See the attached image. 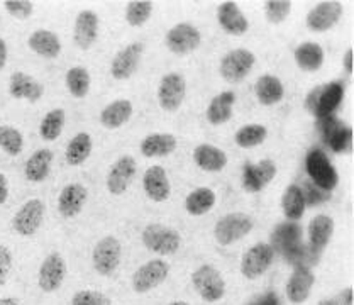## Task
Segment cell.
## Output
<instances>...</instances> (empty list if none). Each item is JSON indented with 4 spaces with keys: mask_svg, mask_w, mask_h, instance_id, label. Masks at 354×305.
Wrapping results in <instances>:
<instances>
[{
    "mask_svg": "<svg viewBox=\"0 0 354 305\" xmlns=\"http://www.w3.org/2000/svg\"><path fill=\"white\" fill-rule=\"evenodd\" d=\"M153 12V3L148 0H133L127 3L126 9V21L133 28H141L146 24Z\"/></svg>",
    "mask_w": 354,
    "mask_h": 305,
    "instance_id": "39",
    "label": "cell"
},
{
    "mask_svg": "<svg viewBox=\"0 0 354 305\" xmlns=\"http://www.w3.org/2000/svg\"><path fill=\"white\" fill-rule=\"evenodd\" d=\"M271 305H274V304H271Z\"/></svg>",
    "mask_w": 354,
    "mask_h": 305,
    "instance_id": "52",
    "label": "cell"
},
{
    "mask_svg": "<svg viewBox=\"0 0 354 305\" xmlns=\"http://www.w3.org/2000/svg\"><path fill=\"white\" fill-rule=\"evenodd\" d=\"M281 210L288 221H300L305 212V195L302 188L288 185L281 195Z\"/></svg>",
    "mask_w": 354,
    "mask_h": 305,
    "instance_id": "34",
    "label": "cell"
},
{
    "mask_svg": "<svg viewBox=\"0 0 354 305\" xmlns=\"http://www.w3.org/2000/svg\"><path fill=\"white\" fill-rule=\"evenodd\" d=\"M53 165V151L48 148H41L37 151L32 153V156L29 158L28 163H26L24 175L29 182L39 183L43 180L48 178L51 172Z\"/></svg>",
    "mask_w": 354,
    "mask_h": 305,
    "instance_id": "28",
    "label": "cell"
},
{
    "mask_svg": "<svg viewBox=\"0 0 354 305\" xmlns=\"http://www.w3.org/2000/svg\"><path fill=\"white\" fill-rule=\"evenodd\" d=\"M142 188L153 202L167 201L171 194V185H169V178L165 168L160 165H153L146 169L145 176H142Z\"/></svg>",
    "mask_w": 354,
    "mask_h": 305,
    "instance_id": "17",
    "label": "cell"
},
{
    "mask_svg": "<svg viewBox=\"0 0 354 305\" xmlns=\"http://www.w3.org/2000/svg\"><path fill=\"white\" fill-rule=\"evenodd\" d=\"M133 112L134 107L131 100H114L100 112V124L105 129H118V127L124 126L131 119Z\"/></svg>",
    "mask_w": 354,
    "mask_h": 305,
    "instance_id": "27",
    "label": "cell"
},
{
    "mask_svg": "<svg viewBox=\"0 0 354 305\" xmlns=\"http://www.w3.org/2000/svg\"><path fill=\"white\" fill-rule=\"evenodd\" d=\"M138 172V165L136 160L129 154H124L120 156L111 169H109L107 175V188L112 195H122L127 190L136 176Z\"/></svg>",
    "mask_w": 354,
    "mask_h": 305,
    "instance_id": "14",
    "label": "cell"
},
{
    "mask_svg": "<svg viewBox=\"0 0 354 305\" xmlns=\"http://www.w3.org/2000/svg\"><path fill=\"white\" fill-rule=\"evenodd\" d=\"M273 261V248L268 243H256L241 259V273L248 280H256L265 275Z\"/></svg>",
    "mask_w": 354,
    "mask_h": 305,
    "instance_id": "7",
    "label": "cell"
},
{
    "mask_svg": "<svg viewBox=\"0 0 354 305\" xmlns=\"http://www.w3.org/2000/svg\"><path fill=\"white\" fill-rule=\"evenodd\" d=\"M66 120V112L63 109H53L44 115V119L41 120L39 126V134L44 141L51 142L56 141L63 133V127H65Z\"/></svg>",
    "mask_w": 354,
    "mask_h": 305,
    "instance_id": "36",
    "label": "cell"
},
{
    "mask_svg": "<svg viewBox=\"0 0 354 305\" xmlns=\"http://www.w3.org/2000/svg\"><path fill=\"white\" fill-rule=\"evenodd\" d=\"M71 305H112L105 293L95 290H80L71 297Z\"/></svg>",
    "mask_w": 354,
    "mask_h": 305,
    "instance_id": "42",
    "label": "cell"
},
{
    "mask_svg": "<svg viewBox=\"0 0 354 305\" xmlns=\"http://www.w3.org/2000/svg\"><path fill=\"white\" fill-rule=\"evenodd\" d=\"M253 225L254 222L248 214L232 212L217 221L216 228H214V236L221 246H229L250 234L253 231Z\"/></svg>",
    "mask_w": 354,
    "mask_h": 305,
    "instance_id": "2",
    "label": "cell"
},
{
    "mask_svg": "<svg viewBox=\"0 0 354 305\" xmlns=\"http://www.w3.org/2000/svg\"><path fill=\"white\" fill-rule=\"evenodd\" d=\"M120 256H122V244L118 237L105 236L95 244L92 253L93 268L102 277H111L120 265Z\"/></svg>",
    "mask_w": 354,
    "mask_h": 305,
    "instance_id": "5",
    "label": "cell"
},
{
    "mask_svg": "<svg viewBox=\"0 0 354 305\" xmlns=\"http://www.w3.org/2000/svg\"><path fill=\"white\" fill-rule=\"evenodd\" d=\"M277 176V165L273 160H261L259 163H248L243 172V187L246 192L256 194L263 190Z\"/></svg>",
    "mask_w": 354,
    "mask_h": 305,
    "instance_id": "16",
    "label": "cell"
},
{
    "mask_svg": "<svg viewBox=\"0 0 354 305\" xmlns=\"http://www.w3.org/2000/svg\"><path fill=\"white\" fill-rule=\"evenodd\" d=\"M216 192L209 187L195 188L185 198V209L190 216H203L216 205Z\"/></svg>",
    "mask_w": 354,
    "mask_h": 305,
    "instance_id": "33",
    "label": "cell"
},
{
    "mask_svg": "<svg viewBox=\"0 0 354 305\" xmlns=\"http://www.w3.org/2000/svg\"><path fill=\"white\" fill-rule=\"evenodd\" d=\"M3 7H6V10L10 16L16 19L31 17L34 10L32 2H28V0H6V2H3Z\"/></svg>",
    "mask_w": 354,
    "mask_h": 305,
    "instance_id": "43",
    "label": "cell"
},
{
    "mask_svg": "<svg viewBox=\"0 0 354 305\" xmlns=\"http://www.w3.org/2000/svg\"><path fill=\"white\" fill-rule=\"evenodd\" d=\"M254 93L258 97V102H261L263 105H274L283 99L285 89L280 78L273 77V75H263L256 82Z\"/></svg>",
    "mask_w": 354,
    "mask_h": 305,
    "instance_id": "30",
    "label": "cell"
},
{
    "mask_svg": "<svg viewBox=\"0 0 354 305\" xmlns=\"http://www.w3.org/2000/svg\"><path fill=\"white\" fill-rule=\"evenodd\" d=\"M12 263H14L12 251H10L7 246H3V244H0V287L6 285L10 270H12Z\"/></svg>",
    "mask_w": 354,
    "mask_h": 305,
    "instance_id": "44",
    "label": "cell"
},
{
    "mask_svg": "<svg viewBox=\"0 0 354 305\" xmlns=\"http://www.w3.org/2000/svg\"><path fill=\"white\" fill-rule=\"evenodd\" d=\"M307 169L308 175L312 176V180H314L319 187L329 188V190L336 187L337 173L322 151H312L308 154Z\"/></svg>",
    "mask_w": 354,
    "mask_h": 305,
    "instance_id": "18",
    "label": "cell"
},
{
    "mask_svg": "<svg viewBox=\"0 0 354 305\" xmlns=\"http://www.w3.org/2000/svg\"><path fill=\"white\" fill-rule=\"evenodd\" d=\"M86 197H88V190H86L85 185H82V183H68L58 197L59 214L66 219L78 216L84 209Z\"/></svg>",
    "mask_w": 354,
    "mask_h": 305,
    "instance_id": "19",
    "label": "cell"
},
{
    "mask_svg": "<svg viewBox=\"0 0 354 305\" xmlns=\"http://www.w3.org/2000/svg\"><path fill=\"white\" fill-rule=\"evenodd\" d=\"M236 102V93L232 90H225L221 92L219 95L214 97L210 100L209 107H207V120H209L212 126H221L225 124L229 119L232 118V105Z\"/></svg>",
    "mask_w": 354,
    "mask_h": 305,
    "instance_id": "26",
    "label": "cell"
},
{
    "mask_svg": "<svg viewBox=\"0 0 354 305\" xmlns=\"http://www.w3.org/2000/svg\"><path fill=\"white\" fill-rule=\"evenodd\" d=\"M334 232V219L326 214H317L308 225V237L315 248H326Z\"/></svg>",
    "mask_w": 354,
    "mask_h": 305,
    "instance_id": "35",
    "label": "cell"
},
{
    "mask_svg": "<svg viewBox=\"0 0 354 305\" xmlns=\"http://www.w3.org/2000/svg\"><path fill=\"white\" fill-rule=\"evenodd\" d=\"M165 43H167L168 50L175 55H188L201 46L202 34L194 24L180 22L167 33Z\"/></svg>",
    "mask_w": 354,
    "mask_h": 305,
    "instance_id": "9",
    "label": "cell"
},
{
    "mask_svg": "<svg viewBox=\"0 0 354 305\" xmlns=\"http://www.w3.org/2000/svg\"><path fill=\"white\" fill-rule=\"evenodd\" d=\"M66 277V261L59 253H51L39 266L37 285L43 292L53 293L63 285Z\"/></svg>",
    "mask_w": 354,
    "mask_h": 305,
    "instance_id": "12",
    "label": "cell"
},
{
    "mask_svg": "<svg viewBox=\"0 0 354 305\" xmlns=\"http://www.w3.org/2000/svg\"><path fill=\"white\" fill-rule=\"evenodd\" d=\"M337 305H353V288L348 287L334 297Z\"/></svg>",
    "mask_w": 354,
    "mask_h": 305,
    "instance_id": "45",
    "label": "cell"
},
{
    "mask_svg": "<svg viewBox=\"0 0 354 305\" xmlns=\"http://www.w3.org/2000/svg\"><path fill=\"white\" fill-rule=\"evenodd\" d=\"M44 217V203L39 198H31L22 203L12 219V228L19 236L31 237L39 231Z\"/></svg>",
    "mask_w": 354,
    "mask_h": 305,
    "instance_id": "10",
    "label": "cell"
},
{
    "mask_svg": "<svg viewBox=\"0 0 354 305\" xmlns=\"http://www.w3.org/2000/svg\"><path fill=\"white\" fill-rule=\"evenodd\" d=\"M192 284L205 302H217L225 293V281L212 265H202L192 273Z\"/></svg>",
    "mask_w": 354,
    "mask_h": 305,
    "instance_id": "4",
    "label": "cell"
},
{
    "mask_svg": "<svg viewBox=\"0 0 354 305\" xmlns=\"http://www.w3.org/2000/svg\"><path fill=\"white\" fill-rule=\"evenodd\" d=\"M295 62L304 71H317L324 65V50L319 43L305 41L295 48Z\"/></svg>",
    "mask_w": 354,
    "mask_h": 305,
    "instance_id": "31",
    "label": "cell"
},
{
    "mask_svg": "<svg viewBox=\"0 0 354 305\" xmlns=\"http://www.w3.org/2000/svg\"><path fill=\"white\" fill-rule=\"evenodd\" d=\"M342 63H344V70L348 71V73H353V68H354V51H353V48H349V50L346 51Z\"/></svg>",
    "mask_w": 354,
    "mask_h": 305,
    "instance_id": "47",
    "label": "cell"
},
{
    "mask_svg": "<svg viewBox=\"0 0 354 305\" xmlns=\"http://www.w3.org/2000/svg\"><path fill=\"white\" fill-rule=\"evenodd\" d=\"M7 198H9V182H7V176L0 173V205H3Z\"/></svg>",
    "mask_w": 354,
    "mask_h": 305,
    "instance_id": "46",
    "label": "cell"
},
{
    "mask_svg": "<svg viewBox=\"0 0 354 305\" xmlns=\"http://www.w3.org/2000/svg\"><path fill=\"white\" fill-rule=\"evenodd\" d=\"M169 275V265L165 259H149L139 266L133 275V288L138 293H148L149 290L160 287Z\"/></svg>",
    "mask_w": 354,
    "mask_h": 305,
    "instance_id": "8",
    "label": "cell"
},
{
    "mask_svg": "<svg viewBox=\"0 0 354 305\" xmlns=\"http://www.w3.org/2000/svg\"><path fill=\"white\" fill-rule=\"evenodd\" d=\"M0 148L9 156H17L24 148V138L21 131L12 126H0Z\"/></svg>",
    "mask_w": 354,
    "mask_h": 305,
    "instance_id": "40",
    "label": "cell"
},
{
    "mask_svg": "<svg viewBox=\"0 0 354 305\" xmlns=\"http://www.w3.org/2000/svg\"><path fill=\"white\" fill-rule=\"evenodd\" d=\"M317 305H337V302L334 299H324Z\"/></svg>",
    "mask_w": 354,
    "mask_h": 305,
    "instance_id": "50",
    "label": "cell"
},
{
    "mask_svg": "<svg viewBox=\"0 0 354 305\" xmlns=\"http://www.w3.org/2000/svg\"><path fill=\"white\" fill-rule=\"evenodd\" d=\"M66 86L75 99H84L90 90V73L84 66H73L66 71Z\"/></svg>",
    "mask_w": 354,
    "mask_h": 305,
    "instance_id": "37",
    "label": "cell"
},
{
    "mask_svg": "<svg viewBox=\"0 0 354 305\" xmlns=\"http://www.w3.org/2000/svg\"><path fill=\"white\" fill-rule=\"evenodd\" d=\"M342 16V3L334 2V0H327V2H321L308 10L307 19V28L312 33H326L333 29L337 24L339 19Z\"/></svg>",
    "mask_w": 354,
    "mask_h": 305,
    "instance_id": "13",
    "label": "cell"
},
{
    "mask_svg": "<svg viewBox=\"0 0 354 305\" xmlns=\"http://www.w3.org/2000/svg\"><path fill=\"white\" fill-rule=\"evenodd\" d=\"M6 63H7V43L6 39L0 37V70L6 66Z\"/></svg>",
    "mask_w": 354,
    "mask_h": 305,
    "instance_id": "48",
    "label": "cell"
},
{
    "mask_svg": "<svg viewBox=\"0 0 354 305\" xmlns=\"http://www.w3.org/2000/svg\"><path fill=\"white\" fill-rule=\"evenodd\" d=\"M254 62L256 56L250 50H244V48L232 50L222 56L219 73L229 84H237V82L244 80L250 75V71L254 66Z\"/></svg>",
    "mask_w": 354,
    "mask_h": 305,
    "instance_id": "6",
    "label": "cell"
},
{
    "mask_svg": "<svg viewBox=\"0 0 354 305\" xmlns=\"http://www.w3.org/2000/svg\"><path fill=\"white\" fill-rule=\"evenodd\" d=\"M217 21H219L221 28L232 36H243L250 29V22L241 12L236 2L221 3L219 9H217Z\"/></svg>",
    "mask_w": 354,
    "mask_h": 305,
    "instance_id": "23",
    "label": "cell"
},
{
    "mask_svg": "<svg viewBox=\"0 0 354 305\" xmlns=\"http://www.w3.org/2000/svg\"><path fill=\"white\" fill-rule=\"evenodd\" d=\"M0 305H19V300L14 297H3V299H0Z\"/></svg>",
    "mask_w": 354,
    "mask_h": 305,
    "instance_id": "49",
    "label": "cell"
},
{
    "mask_svg": "<svg viewBox=\"0 0 354 305\" xmlns=\"http://www.w3.org/2000/svg\"><path fill=\"white\" fill-rule=\"evenodd\" d=\"M342 97H344V89L337 82L326 86H315L305 100V107L308 112L319 115V118H326L330 112H334L341 104Z\"/></svg>",
    "mask_w": 354,
    "mask_h": 305,
    "instance_id": "3",
    "label": "cell"
},
{
    "mask_svg": "<svg viewBox=\"0 0 354 305\" xmlns=\"http://www.w3.org/2000/svg\"><path fill=\"white\" fill-rule=\"evenodd\" d=\"M99 34V16L93 10H82L75 21L73 39L78 48L88 50L95 43Z\"/></svg>",
    "mask_w": 354,
    "mask_h": 305,
    "instance_id": "20",
    "label": "cell"
},
{
    "mask_svg": "<svg viewBox=\"0 0 354 305\" xmlns=\"http://www.w3.org/2000/svg\"><path fill=\"white\" fill-rule=\"evenodd\" d=\"M141 154L146 158H163L175 153L176 138L168 133H154L146 136L139 145Z\"/></svg>",
    "mask_w": 354,
    "mask_h": 305,
    "instance_id": "24",
    "label": "cell"
},
{
    "mask_svg": "<svg viewBox=\"0 0 354 305\" xmlns=\"http://www.w3.org/2000/svg\"><path fill=\"white\" fill-rule=\"evenodd\" d=\"M28 44L36 55L48 59L58 58L59 53H62V41H59V37L55 33L48 31V29H37V31H34L29 36Z\"/></svg>",
    "mask_w": 354,
    "mask_h": 305,
    "instance_id": "25",
    "label": "cell"
},
{
    "mask_svg": "<svg viewBox=\"0 0 354 305\" xmlns=\"http://www.w3.org/2000/svg\"><path fill=\"white\" fill-rule=\"evenodd\" d=\"M266 138H268V129L261 124H246L234 136L236 145L239 148H254L265 142Z\"/></svg>",
    "mask_w": 354,
    "mask_h": 305,
    "instance_id": "38",
    "label": "cell"
},
{
    "mask_svg": "<svg viewBox=\"0 0 354 305\" xmlns=\"http://www.w3.org/2000/svg\"><path fill=\"white\" fill-rule=\"evenodd\" d=\"M145 44L142 43H131L126 48H122L118 55L114 56L111 63V75L115 80H127L133 77V73L141 62Z\"/></svg>",
    "mask_w": 354,
    "mask_h": 305,
    "instance_id": "15",
    "label": "cell"
},
{
    "mask_svg": "<svg viewBox=\"0 0 354 305\" xmlns=\"http://www.w3.org/2000/svg\"><path fill=\"white\" fill-rule=\"evenodd\" d=\"M265 10L271 24H280L290 16L292 2H288V0H268L265 3Z\"/></svg>",
    "mask_w": 354,
    "mask_h": 305,
    "instance_id": "41",
    "label": "cell"
},
{
    "mask_svg": "<svg viewBox=\"0 0 354 305\" xmlns=\"http://www.w3.org/2000/svg\"><path fill=\"white\" fill-rule=\"evenodd\" d=\"M314 273L305 266H299L293 270L292 277L288 278V284L285 292H287V299L292 304H304L305 300L310 297V290L314 287Z\"/></svg>",
    "mask_w": 354,
    "mask_h": 305,
    "instance_id": "21",
    "label": "cell"
},
{
    "mask_svg": "<svg viewBox=\"0 0 354 305\" xmlns=\"http://www.w3.org/2000/svg\"><path fill=\"white\" fill-rule=\"evenodd\" d=\"M142 244L156 255H175L182 246V237L175 229L163 224H148L142 229Z\"/></svg>",
    "mask_w": 354,
    "mask_h": 305,
    "instance_id": "1",
    "label": "cell"
},
{
    "mask_svg": "<svg viewBox=\"0 0 354 305\" xmlns=\"http://www.w3.org/2000/svg\"><path fill=\"white\" fill-rule=\"evenodd\" d=\"M194 161L205 172H221L227 165V154L212 145H198L194 149Z\"/></svg>",
    "mask_w": 354,
    "mask_h": 305,
    "instance_id": "29",
    "label": "cell"
},
{
    "mask_svg": "<svg viewBox=\"0 0 354 305\" xmlns=\"http://www.w3.org/2000/svg\"><path fill=\"white\" fill-rule=\"evenodd\" d=\"M9 93L14 99L37 102L43 97L44 86L36 78L29 77V75L22 73V71H16L9 78Z\"/></svg>",
    "mask_w": 354,
    "mask_h": 305,
    "instance_id": "22",
    "label": "cell"
},
{
    "mask_svg": "<svg viewBox=\"0 0 354 305\" xmlns=\"http://www.w3.org/2000/svg\"><path fill=\"white\" fill-rule=\"evenodd\" d=\"M92 136L88 133H78L77 136H73L70 142H68L66 148V163L70 167H80L84 165L86 160H88L90 153H92Z\"/></svg>",
    "mask_w": 354,
    "mask_h": 305,
    "instance_id": "32",
    "label": "cell"
},
{
    "mask_svg": "<svg viewBox=\"0 0 354 305\" xmlns=\"http://www.w3.org/2000/svg\"><path fill=\"white\" fill-rule=\"evenodd\" d=\"M187 93V82L180 73H168L158 86V102L168 112L178 111Z\"/></svg>",
    "mask_w": 354,
    "mask_h": 305,
    "instance_id": "11",
    "label": "cell"
},
{
    "mask_svg": "<svg viewBox=\"0 0 354 305\" xmlns=\"http://www.w3.org/2000/svg\"><path fill=\"white\" fill-rule=\"evenodd\" d=\"M168 305H188V304L183 302V300H176V302H171V304H168Z\"/></svg>",
    "mask_w": 354,
    "mask_h": 305,
    "instance_id": "51",
    "label": "cell"
}]
</instances>
